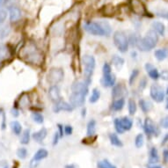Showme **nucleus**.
Masks as SVG:
<instances>
[{
	"mask_svg": "<svg viewBox=\"0 0 168 168\" xmlns=\"http://www.w3.org/2000/svg\"><path fill=\"white\" fill-rule=\"evenodd\" d=\"M30 142V129H26L23 131L22 133V136L20 138V143L24 145L28 144Z\"/></svg>",
	"mask_w": 168,
	"mask_h": 168,
	"instance_id": "7c9ffc66",
	"label": "nucleus"
},
{
	"mask_svg": "<svg viewBox=\"0 0 168 168\" xmlns=\"http://www.w3.org/2000/svg\"><path fill=\"white\" fill-rule=\"evenodd\" d=\"M85 111H86L85 108H84V109L82 110V115H83V117L85 116Z\"/></svg>",
	"mask_w": 168,
	"mask_h": 168,
	"instance_id": "6e6d98bb",
	"label": "nucleus"
},
{
	"mask_svg": "<svg viewBox=\"0 0 168 168\" xmlns=\"http://www.w3.org/2000/svg\"><path fill=\"white\" fill-rule=\"evenodd\" d=\"M84 29L92 35L95 36H109L112 33V27L107 21H86L84 24Z\"/></svg>",
	"mask_w": 168,
	"mask_h": 168,
	"instance_id": "f257e3e1",
	"label": "nucleus"
},
{
	"mask_svg": "<svg viewBox=\"0 0 168 168\" xmlns=\"http://www.w3.org/2000/svg\"><path fill=\"white\" fill-rule=\"evenodd\" d=\"M125 106V100L124 98H119L114 100V102L111 105V109L115 112H119L121 110H123V108Z\"/></svg>",
	"mask_w": 168,
	"mask_h": 168,
	"instance_id": "412c9836",
	"label": "nucleus"
},
{
	"mask_svg": "<svg viewBox=\"0 0 168 168\" xmlns=\"http://www.w3.org/2000/svg\"><path fill=\"white\" fill-rule=\"evenodd\" d=\"M83 65H84V81L87 84H90L93 71L96 66V61L94 57L91 55H85L83 57Z\"/></svg>",
	"mask_w": 168,
	"mask_h": 168,
	"instance_id": "20e7f679",
	"label": "nucleus"
},
{
	"mask_svg": "<svg viewBox=\"0 0 168 168\" xmlns=\"http://www.w3.org/2000/svg\"><path fill=\"white\" fill-rule=\"evenodd\" d=\"M85 97H86V95H84V93L72 92L70 95L69 100L73 107H81L84 105L85 102Z\"/></svg>",
	"mask_w": 168,
	"mask_h": 168,
	"instance_id": "9b49d317",
	"label": "nucleus"
},
{
	"mask_svg": "<svg viewBox=\"0 0 168 168\" xmlns=\"http://www.w3.org/2000/svg\"><path fill=\"white\" fill-rule=\"evenodd\" d=\"M136 109H137V106H136V101L134 99H129L128 101V110L130 115H134L136 113Z\"/></svg>",
	"mask_w": 168,
	"mask_h": 168,
	"instance_id": "c756f323",
	"label": "nucleus"
},
{
	"mask_svg": "<svg viewBox=\"0 0 168 168\" xmlns=\"http://www.w3.org/2000/svg\"><path fill=\"white\" fill-rule=\"evenodd\" d=\"M146 84H147V80H146V78H143L141 79V81H140V85H139V88H140V90L143 91L145 87H146Z\"/></svg>",
	"mask_w": 168,
	"mask_h": 168,
	"instance_id": "37998d69",
	"label": "nucleus"
},
{
	"mask_svg": "<svg viewBox=\"0 0 168 168\" xmlns=\"http://www.w3.org/2000/svg\"><path fill=\"white\" fill-rule=\"evenodd\" d=\"M17 156L20 159H25L27 156V150L26 148H20L17 150Z\"/></svg>",
	"mask_w": 168,
	"mask_h": 168,
	"instance_id": "4c0bfd02",
	"label": "nucleus"
},
{
	"mask_svg": "<svg viewBox=\"0 0 168 168\" xmlns=\"http://www.w3.org/2000/svg\"><path fill=\"white\" fill-rule=\"evenodd\" d=\"M154 56L158 61H164L168 57V49H159L154 52Z\"/></svg>",
	"mask_w": 168,
	"mask_h": 168,
	"instance_id": "5701e85b",
	"label": "nucleus"
},
{
	"mask_svg": "<svg viewBox=\"0 0 168 168\" xmlns=\"http://www.w3.org/2000/svg\"><path fill=\"white\" fill-rule=\"evenodd\" d=\"M163 160L166 164L168 163V149H165L163 151Z\"/></svg>",
	"mask_w": 168,
	"mask_h": 168,
	"instance_id": "a18cd8bd",
	"label": "nucleus"
},
{
	"mask_svg": "<svg viewBox=\"0 0 168 168\" xmlns=\"http://www.w3.org/2000/svg\"><path fill=\"white\" fill-rule=\"evenodd\" d=\"M48 155H49V152H48L47 150H45V149H40V150H38L35 152V154L33 156V159L31 160V165L34 164V163H38L41 160L44 159V158H46L48 157Z\"/></svg>",
	"mask_w": 168,
	"mask_h": 168,
	"instance_id": "f3484780",
	"label": "nucleus"
},
{
	"mask_svg": "<svg viewBox=\"0 0 168 168\" xmlns=\"http://www.w3.org/2000/svg\"><path fill=\"white\" fill-rule=\"evenodd\" d=\"M150 95L151 99L153 100H155L156 102L160 103L165 100L166 92L159 84H151L150 89Z\"/></svg>",
	"mask_w": 168,
	"mask_h": 168,
	"instance_id": "6e6552de",
	"label": "nucleus"
},
{
	"mask_svg": "<svg viewBox=\"0 0 168 168\" xmlns=\"http://www.w3.org/2000/svg\"><path fill=\"white\" fill-rule=\"evenodd\" d=\"M139 106L143 113H148L153 107V104L150 101L146 100H143V99L139 100Z\"/></svg>",
	"mask_w": 168,
	"mask_h": 168,
	"instance_id": "b1692460",
	"label": "nucleus"
},
{
	"mask_svg": "<svg viewBox=\"0 0 168 168\" xmlns=\"http://www.w3.org/2000/svg\"><path fill=\"white\" fill-rule=\"evenodd\" d=\"M144 67H145L146 71L148 72L149 77L151 78V79H153V80H158V79L159 78V77H160L159 72H158V71L151 64L147 63Z\"/></svg>",
	"mask_w": 168,
	"mask_h": 168,
	"instance_id": "dca6fc26",
	"label": "nucleus"
},
{
	"mask_svg": "<svg viewBox=\"0 0 168 168\" xmlns=\"http://www.w3.org/2000/svg\"><path fill=\"white\" fill-rule=\"evenodd\" d=\"M10 127L13 130V132L16 135V136H19L21 134V131H22V126L18 121H13L10 123Z\"/></svg>",
	"mask_w": 168,
	"mask_h": 168,
	"instance_id": "c85d7f7f",
	"label": "nucleus"
},
{
	"mask_svg": "<svg viewBox=\"0 0 168 168\" xmlns=\"http://www.w3.org/2000/svg\"><path fill=\"white\" fill-rule=\"evenodd\" d=\"M7 15H8V13H7L6 10H5L4 8H1L0 7V25L3 24L6 21L7 18Z\"/></svg>",
	"mask_w": 168,
	"mask_h": 168,
	"instance_id": "ea45409f",
	"label": "nucleus"
},
{
	"mask_svg": "<svg viewBox=\"0 0 168 168\" xmlns=\"http://www.w3.org/2000/svg\"><path fill=\"white\" fill-rule=\"evenodd\" d=\"M32 119L34 123H38V124H42L44 123V117L41 113H38V112H33V113Z\"/></svg>",
	"mask_w": 168,
	"mask_h": 168,
	"instance_id": "473e14b6",
	"label": "nucleus"
},
{
	"mask_svg": "<svg viewBox=\"0 0 168 168\" xmlns=\"http://www.w3.org/2000/svg\"><path fill=\"white\" fill-rule=\"evenodd\" d=\"M151 27L152 29L155 31L158 35H161V36H164L165 35V32H166V26L165 25L162 23V22H159V21H154L151 25Z\"/></svg>",
	"mask_w": 168,
	"mask_h": 168,
	"instance_id": "4be33fe9",
	"label": "nucleus"
},
{
	"mask_svg": "<svg viewBox=\"0 0 168 168\" xmlns=\"http://www.w3.org/2000/svg\"><path fill=\"white\" fill-rule=\"evenodd\" d=\"M143 143H144L143 135V134H138L136 136V139H135V145H136V148H141L143 145Z\"/></svg>",
	"mask_w": 168,
	"mask_h": 168,
	"instance_id": "f704fd0d",
	"label": "nucleus"
},
{
	"mask_svg": "<svg viewBox=\"0 0 168 168\" xmlns=\"http://www.w3.org/2000/svg\"><path fill=\"white\" fill-rule=\"evenodd\" d=\"M115 129L117 133L123 134L125 131H129L133 127V121L128 116L122 117V118H116L114 121Z\"/></svg>",
	"mask_w": 168,
	"mask_h": 168,
	"instance_id": "0eeeda50",
	"label": "nucleus"
},
{
	"mask_svg": "<svg viewBox=\"0 0 168 168\" xmlns=\"http://www.w3.org/2000/svg\"><path fill=\"white\" fill-rule=\"evenodd\" d=\"M20 57L30 64H38L41 62V54L33 43H27L20 50Z\"/></svg>",
	"mask_w": 168,
	"mask_h": 168,
	"instance_id": "7ed1b4c3",
	"label": "nucleus"
},
{
	"mask_svg": "<svg viewBox=\"0 0 168 168\" xmlns=\"http://www.w3.org/2000/svg\"><path fill=\"white\" fill-rule=\"evenodd\" d=\"M166 108L168 109V99H167V101H166Z\"/></svg>",
	"mask_w": 168,
	"mask_h": 168,
	"instance_id": "13d9d810",
	"label": "nucleus"
},
{
	"mask_svg": "<svg viewBox=\"0 0 168 168\" xmlns=\"http://www.w3.org/2000/svg\"><path fill=\"white\" fill-rule=\"evenodd\" d=\"M109 140L112 145L116 146V147H123V143L121 141V139L118 137L115 133H111L109 134Z\"/></svg>",
	"mask_w": 168,
	"mask_h": 168,
	"instance_id": "cd10ccee",
	"label": "nucleus"
},
{
	"mask_svg": "<svg viewBox=\"0 0 168 168\" xmlns=\"http://www.w3.org/2000/svg\"><path fill=\"white\" fill-rule=\"evenodd\" d=\"M158 16H160V17L165 18V19H167L168 20V12H162V13H158Z\"/></svg>",
	"mask_w": 168,
	"mask_h": 168,
	"instance_id": "09e8293b",
	"label": "nucleus"
},
{
	"mask_svg": "<svg viewBox=\"0 0 168 168\" xmlns=\"http://www.w3.org/2000/svg\"><path fill=\"white\" fill-rule=\"evenodd\" d=\"M64 78V72L61 68H52L48 74V81L51 84H57Z\"/></svg>",
	"mask_w": 168,
	"mask_h": 168,
	"instance_id": "1a4fd4ad",
	"label": "nucleus"
},
{
	"mask_svg": "<svg viewBox=\"0 0 168 168\" xmlns=\"http://www.w3.org/2000/svg\"><path fill=\"white\" fill-rule=\"evenodd\" d=\"M147 168H162L161 166L156 165V164H148L147 165Z\"/></svg>",
	"mask_w": 168,
	"mask_h": 168,
	"instance_id": "603ef678",
	"label": "nucleus"
},
{
	"mask_svg": "<svg viewBox=\"0 0 168 168\" xmlns=\"http://www.w3.org/2000/svg\"><path fill=\"white\" fill-rule=\"evenodd\" d=\"M143 129L144 132L147 134V136H158L159 134V129L157 127L155 123L152 122L151 119L150 118H146L144 120V123H143Z\"/></svg>",
	"mask_w": 168,
	"mask_h": 168,
	"instance_id": "9d476101",
	"label": "nucleus"
},
{
	"mask_svg": "<svg viewBox=\"0 0 168 168\" xmlns=\"http://www.w3.org/2000/svg\"><path fill=\"white\" fill-rule=\"evenodd\" d=\"M48 135V130L46 128H41V129L34 132L32 135L33 139L37 143H41L46 138V136Z\"/></svg>",
	"mask_w": 168,
	"mask_h": 168,
	"instance_id": "6ab92c4d",
	"label": "nucleus"
},
{
	"mask_svg": "<svg viewBox=\"0 0 168 168\" xmlns=\"http://www.w3.org/2000/svg\"><path fill=\"white\" fill-rule=\"evenodd\" d=\"M64 134L66 136H71L73 132V128L71 125H65L64 128Z\"/></svg>",
	"mask_w": 168,
	"mask_h": 168,
	"instance_id": "a19ab883",
	"label": "nucleus"
},
{
	"mask_svg": "<svg viewBox=\"0 0 168 168\" xmlns=\"http://www.w3.org/2000/svg\"><path fill=\"white\" fill-rule=\"evenodd\" d=\"M49 96L53 102H57L61 100L60 89L57 84H52L49 89Z\"/></svg>",
	"mask_w": 168,
	"mask_h": 168,
	"instance_id": "4468645a",
	"label": "nucleus"
},
{
	"mask_svg": "<svg viewBox=\"0 0 168 168\" xmlns=\"http://www.w3.org/2000/svg\"><path fill=\"white\" fill-rule=\"evenodd\" d=\"M6 129V115H3V122H2V129Z\"/></svg>",
	"mask_w": 168,
	"mask_h": 168,
	"instance_id": "864d4df0",
	"label": "nucleus"
},
{
	"mask_svg": "<svg viewBox=\"0 0 168 168\" xmlns=\"http://www.w3.org/2000/svg\"><path fill=\"white\" fill-rule=\"evenodd\" d=\"M100 91L97 89V88H94L92 90V95L90 96L89 101L92 104L96 103L98 100H100Z\"/></svg>",
	"mask_w": 168,
	"mask_h": 168,
	"instance_id": "2f4dec72",
	"label": "nucleus"
},
{
	"mask_svg": "<svg viewBox=\"0 0 168 168\" xmlns=\"http://www.w3.org/2000/svg\"><path fill=\"white\" fill-rule=\"evenodd\" d=\"M65 168H78L75 164H71V165H66Z\"/></svg>",
	"mask_w": 168,
	"mask_h": 168,
	"instance_id": "5fc2aeb1",
	"label": "nucleus"
},
{
	"mask_svg": "<svg viewBox=\"0 0 168 168\" xmlns=\"http://www.w3.org/2000/svg\"><path fill=\"white\" fill-rule=\"evenodd\" d=\"M166 143H168V133H166L165 136H164V138H163V141H162L161 144L162 145H165Z\"/></svg>",
	"mask_w": 168,
	"mask_h": 168,
	"instance_id": "3c124183",
	"label": "nucleus"
},
{
	"mask_svg": "<svg viewBox=\"0 0 168 168\" xmlns=\"http://www.w3.org/2000/svg\"><path fill=\"white\" fill-rule=\"evenodd\" d=\"M98 168H117L115 166L111 164L107 159H103L98 162L97 164Z\"/></svg>",
	"mask_w": 168,
	"mask_h": 168,
	"instance_id": "72a5a7b5",
	"label": "nucleus"
},
{
	"mask_svg": "<svg viewBox=\"0 0 168 168\" xmlns=\"http://www.w3.org/2000/svg\"><path fill=\"white\" fill-rule=\"evenodd\" d=\"M112 64L113 65L118 69V70H121L122 68H123V66L125 64V60L122 57H119V56H117V55H115V56H113V57H112Z\"/></svg>",
	"mask_w": 168,
	"mask_h": 168,
	"instance_id": "393cba45",
	"label": "nucleus"
},
{
	"mask_svg": "<svg viewBox=\"0 0 168 168\" xmlns=\"http://www.w3.org/2000/svg\"><path fill=\"white\" fill-rule=\"evenodd\" d=\"M139 75V71L137 70V69H135V70H133V71L131 72V74H130V77H129V85H132V84H134V82H135V80L137 78V76Z\"/></svg>",
	"mask_w": 168,
	"mask_h": 168,
	"instance_id": "c9c22d12",
	"label": "nucleus"
},
{
	"mask_svg": "<svg viewBox=\"0 0 168 168\" xmlns=\"http://www.w3.org/2000/svg\"><path fill=\"white\" fill-rule=\"evenodd\" d=\"M113 40H114V43L118 49V50L122 53L127 52L129 49V39L127 37V35L125 34V33L123 31H116L113 35Z\"/></svg>",
	"mask_w": 168,
	"mask_h": 168,
	"instance_id": "39448f33",
	"label": "nucleus"
},
{
	"mask_svg": "<svg viewBox=\"0 0 168 168\" xmlns=\"http://www.w3.org/2000/svg\"><path fill=\"white\" fill-rule=\"evenodd\" d=\"M57 127H58V133L59 135H60V137H63L64 136V126L62 124H57Z\"/></svg>",
	"mask_w": 168,
	"mask_h": 168,
	"instance_id": "de8ad7c7",
	"label": "nucleus"
},
{
	"mask_svg": "<svg viewBox=\"0 0 168 168\" xmlns=\"http://www.w3.org/2000/svg\"><path fill=\"white\" fill-rule=\"evenodd\" d=\"M12 115H13V116L18 117L19 115H20V113H19V111L16 109V108H13V109H12Z\"/></svg>",
	"mask_w": 168,
	"mask_h": 168,
	"instance_id": "8fccbe9b",
	"label": "nucleus"
},
{
	"mask_svg": "<svg viewBox=\"0 0 168 168\" xmlns=\"http://www.w3.org/2000/svg\"><path fill=\"white\" fill-rule=\"evenodd\" d=\"M73 107L71 106V103H68L64 100H60L59 101L55 103V106L53 107V110L55 113H59L61 111H66V112H71L73 110Z\"/></svg>",
	"mask_w": 168,
	"mask_h": 168,
	"instance_id": "ddd939ff",
	"label": "nucleus"
},
{
	"mask_svg": "<svg viewBox=\"0 0 168 168\" xmlns=\"http://www.w3.org/2000/svg\"><path fill=\"white\" fill-rule=\"evenodd\" d=\"M87 83L85 81H77L71 85V91L72 92H81L84 93V95H87L89 92V88H88Z\"/></svg>",
	"mask_w": 168,
	"mask_h": 168,
	"instance_id": "f8f14e48",
	"label": "nucleus"
},
{
	"mask_svg": "<svg viewBox=\"0 0 168 168\" xmlns=\"http://www.w3.org/2000/svg\"><path fill=\"white\" fill-rule=\"evenodd\" d=\"M160 125L164 129H168V115L162 118L160 121Z\"/></svg>",
	"mask_w": 168,
	"mask_h": 168,
	"instance_id": "79ce46f5",
	"label": "nucleus"
},
{
	"mask_svg": "<svg viewBox=\"0 0 168 168\" xmlns=\"http://www.w3.org/2000/svg\"><path fill=\"white\" fill-rule=\"evenodd\" d=\"M103 71V78L101 79V84L104 87H113L115 82L116 78L115 74L112 73V67L108 63H105L102 68Z\"/></svg>",
	"mask_w": 168,
	"mask_h": 168,
	"instance_id": "423d86ee",
	"label": "nucleus"
},
{
	"mask_svg": "<svg viewBox=\"0 0 168 168\" xmlns=\"http://www.w3.org/2000/svg\"><path fill=\"white\" fill-rule=\"evenodd\" d=\"M8 56V49L6 46L0 45V61L6 59Z\"/></svg>",
	"mask_w": 168,
	"mask_h": 168,
	"instance_id": "e433bc0d",
	"label": "nucleus"
},
{
	"mask_svg": "<svg viewBox=\"0 0 168 168\" xmlns=\"http://www.w3.org/2000/svg\"><path fill=\"white\" fill-rule=\"evenodd\" d=\"M59 138H60V135H59L58 131H57L54 135V138H53V145H57V143L59 141Z\"/></svg>",
	"mask_w": 168,
	"mask_h": 168,
	"instance_id": "c03bdc74",
	"label": "nucleus"
},
{
	"mask_svg": "<svg viewBox=\"0 0 168 168\" xmlns=\"http://www.w3.org/2000/svg\"><path fill=\"white\" fill-rule=\"evenodd\" d=\"M4 2H5V0H0V7H2L3 4H4Z\"/></svg>",
	"mask_w": 168,
	"mask_h": 168,
	"instance_id": "4d7b16f0",
	"label": "nucleus"
},
{
	"mask_svg": "<svg viewBox=\"0 0 168 168\" xmlns=\"http://www.w3.org/2000/svg\"><path fill=\"white\" fill-rule=\"evenodd\" d=\"M166 93L168 95V87H167V89H166Z\"/></svg>",
	"mask_w": 168,
	"mask_h": 168,
	"instance_id": "bf43d9fd",
	"label": "nucleus"
},
{
	"mask_svg": "<svg viewBox=\"0 0 168 168\" xmlns=\"http://www.w3.org/2000/svg\"><path fill=\"white\" fill-rule=\"evenodd\" d=\"M5 168H8V167H7V166H6V167H5Z\"/></svg>",
	"mask_w": 168,
	"mask_h": 168,
	"instance_id": "052dcab7",
	"label": "nucleus"
},
{
	"mask_svg": "<svg viewBox=\"0 0 168 168\" xmlns=\"http://www.w3.org/2000/svg\"><path fill=\"white\" fill-rule=\"evenodd\" d=\"M159 160L158 150L155 147H152L150 150V157H149V164H157Z\"/></svg>",
	"mask_w": 168,
	"mask_h": 168,
	"instance_id": "a878e982",
	"label": "nucleus"
},
{
	"mask_svg": "<svg viewBox=\"0 0 168 168\" xmlns=\"http://www.w3.org/2000/svg\"><path fill=\"white\" fill-rule=\"evenodd\" d=\"M139 40H140V38L137 36V34H136V33H132V34L129 36V44H131L132 46L136 47V44H137V42H138Z\"/></svg>",
	"mask_w": 168,
	"mask_h": 168,
	"instance_id": "58836bf2",
	"label": "nucleus"
},
{
	"mask_svg": "<svg viewBox=\"0 0 168 168\" xmlns=\"http://www.w3.org/2000/svg\"><path fill=\"white\" fill-rule=\"evenodd\" d=\"M132 7H133V11L138 15H143L146 13L145 7L142 4V2H140L139 0H132Z\"/></svg>",
	"mask_w": 168,
	"mask_h": 168,
	"instance_id": "aec40b11",
	"label": "nucleus"
},
{
	"mask_svg": "<svg viewBox=\"0 0 168 168\" xmlns=\"http://www.w3.org/2000/svg\"><path fill=\"white\" fill-rule=\"evenodd\" d=\"M125 92V88L122 84H115L113 86L112 89V97L114 99H119V98L123 97Z\"/></svg>",
	"mask_w": 168,
	"mask_h": 168,
	"instance_id": "a211bd4d",
	"label": "nucleus"
},
{
	"mask_svg": "<svg viewBox=\"0 0 168 168\" xmlns=\"http://www.w3.org/2000/svg\"><path fill=\"white\" fill-rule=\"evenodd\" d=\"M21 16H22L21 10H20L19 7H9V17H10V20H11L12 22H16V21H18L19 20H20Z\"/></svg>",
	"mask_w": 168,
	"mask_h": 168,
	"instance_id": "2eb2a0df",
	"label": "nucleus"
},
{
	"mask_svg": "<svg viewBox=\"0 0 168 168\" xmlns=\"http://www.w3.org/2000/svg\"><path fill=\"white\" fill-rule=\"evenodd\" d=\"M96 132V121L95 120H91L89 123H87V136H93L95 135Z\"/></svg>",
	"mask_w": 168,
	"mask_h": 168,
	"instance_id": "bb28decb",
	"label": "nucleus"
},
{
	"mask_svg": "<svg viewBox=\"0 0 168 168\" xmlns=\"http://www.w3.org/2000/svg\"><path fill=\"white\" fill-rule=\"evenodd\" d=\"M159 75H160L159 78H161L163 80H168V71H163Z\"/></svg>",
	"mask_w": 168,
	"mask_h": 168,
	"instance_id": "49530a36",
	"label": "nucleus"
},
{
	"mask_svg": "<svg viewBox=\"0 0 168 168\" xmlns=\"http://www.w3.org/2000/svg\"><path fill=\"white\" fill-rule=\"evenodd\" d=\"M158 41V33L153 29H150L146 33V34L143 38L138 41V42L136 44V48L143 52L150 51L156 47Z\"/></svg>",
	"mask_w": 168,
	"mask_h": 168,
	"instance_id": "f03ea898",
	"label": "nucleus"
}]
</instances>
